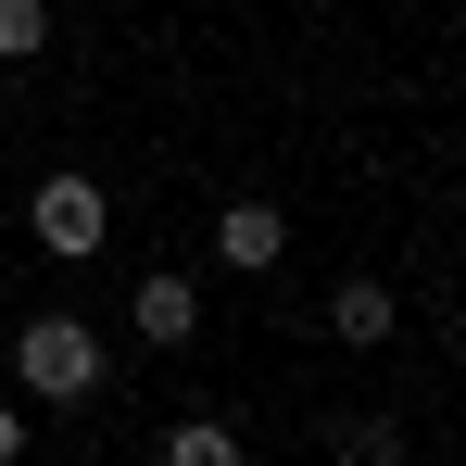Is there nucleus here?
<instances>
[{
  "instance_id": "nucleus-6",
  "label": "nucleus",
  "mask_w": 466,
  "mask_h": 466,
  "mask_svg": "<svg viewBox=\"0 0 466 466\" xmlns=\"http://www.w3.org/2000/svg\"><path fill=\"white\" fill-rule=\"evenodd\" d=\"M164 466H239V429H215V416H177V429H164Z\"/></svg>"
},
{
  "instance_id": "nucleus-3",
  "label": "nucleus",
  "mask_w": 466,
  "mask_h": 466,
  "mask_svg": "<svg viewBox=\"0 0 466 466\" xmlns=\"http://www.w3.org/2000/svg\"><path fill=\"white\" fill-rule=\"evenodd\" d=\"M127 328H139L152 353H189V340H202V278H177V265H152V278L127 290Z\"/></svg>"
},
{
  "instance_id": "nucleus-2",
  "label": "nucleus",
  "mask_w": 466,
  "mask_h": 466,
  "mask_svg": "<svg viewBox=\"0 0 466 466\" xmlns=\"http://www.w3.org/2000/svg\"><path fill=\"white\" fill-rule=\"evenodd\" d=\"M25 228H38V252H64V265H88V252L114 239V189H101V177H38Z\"/></svg>"
},
{
  "instance_id": "nucleus-4",
  "label": "nucleus",
  "mask_w": 466,
  "mask_h": 466,
  "mask_svg": "<svg viewBox=\"0 0 466 466\" xmlns=\"http://www.w3.org/2000/svg\"><path fill=\"white\" fill-rule=\"evenodd\" d=\"M278 252H290V215L278 202H228L215 215V265L228 278H278Z\"/></svg>"
},
{
  "instance_id": "nucleus-7",
  "label": "nucleus",
  "mask_w": 466,
  "mask_h": 466,
  "mask_svg": "<svg viewBox=\"0 0 466 466\" xmlns=\"http://www.w3.org/2000/svg\"><path fill=\"white\" fill-rule=\"evenodd\" d=\"M51 51V0H0V64H38Z\"/></svg>"
},
{
  "instance_id": "nucleus-5",
  "label": "nucleus",
  "mask_w": 466,
  "mask_h": 466,
  "mask_svg": "<svg viewBox=\"0 0 466 466\" xmlns=\"http://www.w3.org/2000/svg\"><path fill=\"white\" fill-rule=\"evenodd\" d=\"M328 328H340L353 353H379L390 328H403V303H390V278H340V290H328Z\"/></svg>"
},
{
  "instance_id": "nucleus-1",
  "label": "nucleus",
  "mask_w": 466,
  "mask_h": 466,
  "mask_svg": "<svg viewBox=\"0 0 466 466\" xmlns=\"http://www.w3.org/2000/svg\"><path fill=\"white\" fill-rule=\"evenodd\" d=\"M13 379H25V403H88L101 390V328L88 315H25L13 328Z\"/></svg>"
},
{
  "instance_id": "nucleus-8",
  "label": "nucleus",
  "mask_w": 466,
  "mask_h": 466,
  "mask_svg": "<svg viewBox=\"0 0 466 466\" xmlns=\"http://www.w3.org/2000/svg\"><path fill=\"white\" fill-rule=\"evenodd\" d=\"M13 454H25V416H13V403H0V466H13Z\"/></svg>"
}]
</instances>
